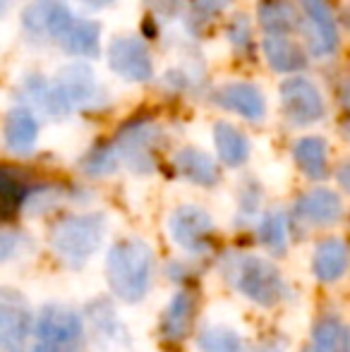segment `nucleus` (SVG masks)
<instances>
[{
	"instance_id": "6e6552de",
	"label": "nucleus",
	"mask_w": 350,
	"mask_h": 352,
	"mask_svg": "<svg viewBox=\"0 0 350 352\" xmlns=\"http://www.w3.org/2000/svg\"><path fill=\"white\" fill-rule=\"evenodd\" d=\"M32 307L14 287H0V352H24L32 336Z\"/></svg>"
},
{
	"instance_id": "4be33fe9",
	"label": "nucleus",
	"mask_w": 350,
	"mask_h": 352,
	"mask_svg": "<svg viewBox=\"0 0 350 352\" xmlns=\"http://www.w3.org/2000/svg\"><path fill=\"white\" fill-rule=\"evenodd\" d=\"M259 27L266 36H288L300 27V14L290 0H262L257 8Z\"/></svg>"
},
{
	"instance_id": "ddd939ff",
	"label": "nucleus",
	"mask_w": 350,
	"mask_h": 352,
	"mask_svg": "<svg viewBox=\"0 0 350 352\" xmlns=\"http://www.w3.org/2000/svg\"><path fill=\"white\" fill-rule=\"evenodd\" d=\"M343 218V199L338 192L329 187H314L298 197L293 206V221L309 228H327L336 226Z\"/></svg>"
},
{
	"instance_id": "20e7f679",
	"label": "nucleus",
	"mask_w": 350,
	"mask_h": 352,
	"mask_svg": "<svg viewBox=\"0 0 350 352\" xmlns=\"http://www.w3.org/2000/svg\"><path fill=\"white\" fill-rule=\"evenodd\" d=\"M32 352H85L87 329L82 316L65 305L41 307L32 321Z\"/></svg>"
},
{
	"instance_id": "39448f33",
	"label": "nucleus",
	"mask_w": 350,
	"mask_h": 352,
	"mask_svg": "<svg viewBox=\"0 0 350 352\" xmlns=\"http://www.w3.org/2000/svg\"><path fill=\"white\" fill-rule=\"evenodd\" d=\"M161 137H164L161 125L151 120H132L120 127L111 146L122 166H127L132 173L146 175L156 168V148Z\"/></svg>"
},
{
	"instance_id": "f03ea898",
	"label": "nucleus",
	"mask_w": 350,
	"mask_h": 352,
	"mask_svg": "<svg viewBox=\"0 0 350 352\" xmlns=\"http://www.w3.org/2000/svg\"><path fill=\"white\" fill-rule=\"evenodd\" d=\"M106 278L113 295L127 305L146 297L154 278V252L144 240L125 237L111 247L106 256Z\"/></svg>"
},
{
	"instance_id": "7c9ffc66",
	"label": "nucleus",
	"mask_w": 350,
	"mask_h": 352,
	"mask_svg": "<svg viewBox=\"0 0 350 352\" xmlns=\"http://www.w3.org/2000/svg\"><path fill=\"white\" fill-rule=\"evenodd\" d=\"M32 250V242L19 230H0V261H12Z\"/></svg>"
},
{
	"instance_id": "f257e3e1",
	"label": "nucleus",
	"mask_w": 350,
	"mask_h": 352,
	"mask_svg": "<svg viewBox=\"0 0 350 352\" xmlns=\"http://www.w3.org/2000/svg\"><path fill=\"white\" fill-rule=\"evenodd\" d=\"M221 274L228 285L259 307H276L288 297V285L274 261L250 252H228L221 259Z\"/></svg>"
},
{
	"instance_id": "9d476101",
	"label": "nucleus",
	"mask_w": 350,
	"mask_h": 352,
	"mask_svg": "<svg viewBox=\"0 0 350 352\" xmlns=\"http://www.w3.org/2000/svg\"><path fill=\"white\" fill-rule=\"evenodd\" d=\"M108 67L127 82H149L154 60L149 46L140 36H116L108 46Z\"/></svg>"
},
{
	"instance_id": "72a5a7b5",
	"label": "nucleus",
	"mask_w": 350,
	"mask_h": 352,
	"mask_svg": "<svg viewBox=\"0 0 350 352\" xmlns=\"http://www.w3.org/2000/svg\"><path fill=\"white\" fill-rule=\"evenodd\" d=\"M259 201H262L259 187L254 182L245 185L240 192V218H254V213L259 211Z\"/></svg>"
},
{
	"instance_id": "cd10ccee",
	"label": "nucleus",
	"mask_w": 350,
	"mask_h": 352,
	"mask_svg": "<svg viewBox=\"0 0 350 352\" xmlns=\"http://www.w3.org/2000/svg\"><path fill=\"white\" fill-rule=\"evenodd\" d=\"M80 168L89 177H106V175H113V173L120 168V161H118L111 144H103V146L91 148V151L82 158Z\"/></svg>"
},
{
	"instance_id": "c756f323",
	"label": "nucleus",
	"mask_w": 350,
	"mask_h": 352,
	"mask_svg": "<svg viewBox=\"0 0 350 352\" xmlns=\"http://www.w3.org/2000/svg\"><path fill=\"white\" fill-rule=\"evenodd\" d=\"M226 5H228V0H192L190 3V17H187L190 29L199 32L201 27H206L211 19H216L221 12H223Z\"/></svg>"
},
{
	"instance_id": "f8f14e48",
	"label": "nucleus",
	"mask_w": 350,
	"mask_h": 352,
	"mask_svg": "<svg viewBox=\"0 0 350 352\" xmlns=\"http://www.w3.org/2000/svg\"><path fill=\"white\" fill-rule=\"evenodd\" d=\"M51 82L70 111L96 106L101 101V87L96 82V74L85 63L65 65L63 70H58L56 79H51Z\"/></svg>"
},
{
	"instance_id": "9b49d317",
	"label": "nucleus",
	"mask_w": 350,
	"mask_h": 352,
	"mask_svg": "<svg viewBox=\"0 0 350 352\" xmlns=\"http://www.w3.org/2000/svg\"><path fill=\"white\" fill-rule=\"evenodd\" d=\"M72 19H75V12L65 0H36L22 12V27L32 36L58 43Z\"/></svg>"
},
{
	"instance_id": "4468645a",
	"label": "nucleus",
	"mask_w": 350,
	"mask_h": 352,
	"mask_svg": "<svg viewBox=\"0 0 350 352\" xmlns=\"http://www.w3.org/2000/svg\"><path fill=\"white\" fill-rule=\"evenodd\" d=\"M214 103L223 111H230L235 116L245 118L250 122H259L266 116V101L264 94L250 82H230L216 89Z\"/></svg>"
},
{
	"instance_id": "473e14b6",
	"label": "nucleus",
	"mask_w": 350,
	"mask_h": 352,
	"mask_svg": "<svg viewBox=\"0 0 350 352\" xmlns=\"http://www.w3.org/2000/svg\"><path fill=\"white\" fill-rule=\"evenodd\" d=\"M146 10L154 14L156 19H175L185 10V0H144Z\"/></svg>"
},
{
	"instance_id": "2f4dec72",
	"label": "nucleus",
	"mask_w": 350,
	"mask_h": 352,
	"mask_svg": "<svg viewBox=\"0 0 350 352\" xmlns=\"http://www.w3.org/2000/svg\"><path fill=\"white\" fill-rule=\"evenodd\" d=\"M228 38L238 51H250L252 48V24L245 14H235L228 27Z\"/></svg>"
},
{
	"instance_id": "f704fd0d",
	"label": "nucleus",
	"mask_w": 350,
	"mask_h": 352,
	"mask_svg": "<svg viewBox=\"0 0 350 352\" xmlns=\"http://www.w3.org/2000/svg\"><path fill=\"white\" fill-rule=\"evenodd\" d=\"M82 5H87V8L91 10H103V8H111L116 0H80Z\"/></svg>"
},
{
	"instance_id": "393cba45",
	"label": "nucleus",
	"mask_w": 350,
	"mask_h": 352,
	"mask_svg": "<svg viewBox=\"0 0 350 352\" xmlns=\"http://www.w3.org/2000/svg\"><path fill=\"white\" fill-rule=\"evenodd\" d=\"M312 348L319 352H348L350 336L348 326L338 316H324L312 329Z\"/></svg>"
},
{
	"instance_id": "2eb2a0df",
	"label": "nucleus",
	"mask_w": 350,
	"mask_h": 352,
	"mask_svg": "<svg viewBox=\"0 0 350 352\" xmlns=\"http://www.w3.org/2000/svg\"><path fill=\"white\" fill-rule=\"evenodd\" d=\"M3 140L10 153L29 156L36 148L39 140V120L34 111H29L27 106H14L12 111H8L3 125Z\"/></svg>"
},
{
	"instance_id": "bb28decb",
	"label": "nucleus",
	"mask_w": 350,
	"mask_h": 352,
	"mask_svg": "<svg viewBox=\"0 0 350 352\" xmlns=\"http://www.w3.org/2000/svg\"><path fill=\"white\" fill-rule=\"evenodd\" d=\"M199 352H243V340L233 329L226 326H206L197 333Z\"/></svg>"
},
{
	"instance_id": "f3484780",
	"label": "nucleus",
	"mask_w": 350,
	"mask_h": 352,
	"mask_svg": "<svg viewBox=\"0 0 350 352\" xmlns=\"http://www.w3.org/2000/svg\"><path fill=\"white\" fill-rule=\"evenodd\" d=\"M56 46H61L67 56L98 58L101 56V27L94 19L75 17Z\"/></svg>"
},
{
	"instance_id": "c85d7f7f",
	"label": "nucleus",
	"mask_w": 350,
	"mask_h": 352,
	"mask_svg": "<svg viewBox=\"0 0 350 352\" xmlns=\"http://www.w3.org/2000/svg\"><path fill=\"white\" fill-rule=\"evenodd\" d=\"M87 311L94 324V331H96L98 336H103V340H120L125 329H122V324L116 319V311H113V307L108 305V302L96 300L94 305H89Z\"/></svg>"
},
{
	"instance_id": "b1692460",
	"label": "nucleus",
	"mask_w": 350,
	"mask_h": 352,
	"mask_svg": "<svg viewBox=\"0 0 350 352\" xmlns=\"http://www.w3.org/2000/svg\"><path fill=\"white\" fill-rule=\"evenodd\" d=\"M22 91H24V96L36 108H41L48 118L61 120V118H67L72 113L70 108L65 106V101L61 98V94L56 91L51 79L41 77V74H29V77H24Z\"/></svg>"
},
{
	"instance_id": "e433bc0d",
	"label": "nucleus",
	"mask_w": 350,
	"mask_h": 352,
	"mask_svg": "<svg viewBox=\"0 0 350 352\" xmlns=\"http://www.w3.org/2000/svg\"><path fill=\"white\" fill-rule=\"evenodd\" d=\"M254 352H283V350H281L278 345H274V343H266V345H259Z\"/></svg>"
},
{
	"instance_id": "a878e982",
	"label": "nucleus",
	"mask_w": 350,
	"mask_h": 352,
	"mask_svg": "<svg viewBox=\"0 0 350 352\" xmlns=\"http://www.w3.org/2000/svg\"><path fill=\"white\" fill-rule=\"evenodd\" d=\"M259 242L269 250V254L283 256L288 252V216L283 211H269L257 226Z\"/></svg>"
},
{
	"instance_id": "58836bf2",
	"label": "nucleus",
	"mask_w": 350,
	"mask_h": 352,
	"mask_svg": "<svg viewBox=\"0 0 350 352\" xmlns=\"http://www.w3.org/2000/svg\"><path fill=\"white\" fill-rule=\"evenodd\" d=\"M303 352H319V350H317V348H312V345H307V348H305Z\"/></svg>"
},
{
	"instance_id": "423d86ee",
	"label": "nucleus",
	"mask_w": 350,
	"mask_h": 352,
	"mask_svg": "<svg viewBox=\"0 0 350 352\" xmlns=\"http://www.w3.org/2000/svg\"><path fill=\"white\" fill-rule=\"evenodd\" d=\"M214 218L209 216V211H204L201 206L185 204L177 206L168 218V232L171 240L180 247L187 254H209L211 250V237H214Z\"/></svg>"
},
{
	"instance_id": "5701e85b",
	"label": "nucleus",
	"mask_w": 350,
	"mask_h": 352,
	"mask_svg": "<svg viewBox=\"0 0 350 352\" xmlns=\"http://www.w3.org/2000/svg\"><path fill=\"white\" fill-rule=\"evenodd\" d=\"M214 146L219 161L228 168H240L250 158V140L230 122H216L214 125Z\"/></svg>"
},
{
	"instance_id": "dca6fc26",
	"label": "nucleus",
	"mask_w": 350,
	"mask_h": 352,
	"mask_svg": "<svg viewBox=\"0 0 350 352\" xmlns=\"http://www.w3.org/2000/svg\"><path fill=\"white\" fill-rule=\"evenodd\" d=\"M348 271V245L341 237H327L314 247L312 274L322 283H336Z\"/></svg>"
},
{
	"instance_id": "4c0bfd02",
	"label": "nucleus",
	"mask_w": 350,
	"mask_h": 352,
	"mask_svg": "<svg viewBox=\"0 0 350 352\" xmlns=\"http://www.w3.org/2000/svg\"><path fill=\"white\" fill-rule=\"evenodd\" d=\"M10 5H12V0H0V17H3V14L8 12Z\"/></svg>"
},
{
	"instance_id": "c9c22d12",
	"label": "nucleus",
	"mask_w": 350,
	"mask_h": 352,
	"mask_svg": "<svg viewBox=\"0 0 350 352\" xmlns=\"http://www.w3.org/2000/svg\"><path fill=\"white\" fill-rule=\"evenodd\" d=\"M8 201H10V190L3 187V182H0V213H5V204Z\"/></svg>"
},
{
	"instance_id": "7ed1b4c3",
	"label": "nucleus",
	"mask_w": 350,
	"mask_h": 352,
	"mask_svg": "<svg viewBox=\"0 0 350 352\" xmlns=\"http://www.w3.org/2000/svg\"><path fill=\"white\" fill-rule=\"evenodd\" d=\"M106 235V216L103 213H77L67 216L53 226L51 247L53 254L70 269H82L98 252Z\"/></svg>"
},
{
	"instance_id": "aec40b11",
	"label": "nucleus",
	"mask_w": 350,
	"mask_h": 352,
	"mask_svg": "<svg viewBox=\"0 0 350 352\" xmlns=\"http://www.w3.org/2000/svg\"><path fill=\"white\" fill-rule=\"evenodd\" d=\"M293 158L309 180H324L329 175V144L324 137H300L293 144Z\"/></svg>"
},
{
	"instance_id": "1a4fd4ad",
	"label": "nucleus",
	"mask_w": 350,
	"mask_h": 352,
	"mask_svg": "<svg viewBox=\"0 0 350 352\" xmlns=\"http://www.w3.org/2000/svg\"><path fill=\"white\" fill-rule=\"evenodd\" d=\"M300 8H303V29L309 53L314 58L336 56L341 38L329 0H300Z\"/></svg>"
},
{
	"instance_id": "0eeeda50",
	"label": "nucleus",
	"mask_w": 350,
	"mask_h": 352,
	"mask_svg": "<svg viewBox=\"0 0 350 352\" xmlns=\"http://www.w3.org/2000/svg\"><path fill=\"white\" fill-rule=\"evenodd\" d=\"M281 106L293 125L307 127L327 116V103L312 79L293 74L281 84Z\"/></svg>"
},
{
	"instance_id": "6ab92c4d",
	"label": "nucleus",
	"mask_w": 350,
	"mask_h": 352,
	"mask_svg": "<svg viewBox=\"0 0 350 352\" xmlns=\"http://www.w3.org/2000/svg\"><path fill=\"white\" fill-rule=\"evenodd\" d=\"M192 321H195V297L187 290L175 292L161 319V336L173 343L185 340L192 331Z\"/></svg>"
},
{
	"instance_id": "412c9836",
	"label": "nucleus",
	"mask_w": 350,
	"mask_h": 352,
	"mask_svg": "<svg viewBox=\"0 0 350 352\" xmlns=\"http://www.w3.org/2000/svg\"><path fill=\"white\" fill-rule=\"evenodd\" d=\"M262 53L276 72L293 74L307 67V53L288 36H266L262 41Z\"/></svg>"
},
{
	"instance_id": "a211bd4d",
	"label": "nucleus",
	"mask_w": 350,
	"mask_h": 352,
	"mask_svg": "<svg viewBox=\"0 0 350 352\" xmlns=\"http://www.w3.org/2000/svg\"><path fill=\"white\" fill-rule=\"evenodd\" d=\"M173 166L177 175H182L185 180L195 182L199 187H214L221 180V170L216 166V161L204 153L201 148L185 146L173 156Z\"/></svg>"
}]
</instances>
